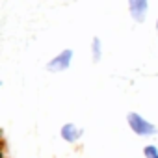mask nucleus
I'll return each instance as SVG.
<instances>
[{
  "label": "nucleus",
  "mask_w": 158,
  "mask_h": 158,
  "mask_svg": "<svg viewBox=\"0 0 158 158\" xmlns=\"http://www.w3.org/2000/svg\"><path fill=\"white\" fill-rule=\"evenodd\" d=\"M128 125L134 130V134L138 136H154L156 134V127L152 123H149L147 119H143L139 114H128Z\"/></svg>",
  "instance_id": "1"
},
{
  "label": "nucleus",
  "mask_w": 158,
  "mask_h": 158,
  "mask_svg": "<svg viewBox=\"0 0 158 158\" xmlns=\"http://www.w3.org/2000/svg\"><path fill=\"white\" fill-rule=\"evenodd\" d=\"M71 58H73V52H71V50H63V52H60L54 60L48 61V71H54V73H58V71H65V69L71 65Z\"/></svg>",
  "instance_id": "2"
},
{
  "label": "nucleus",
  "mask_w": 158,
  "mask_h": 158,
  "mask_svg": "<svg viewBox=\"0 0 158 158\" xmlns=\"http://www.w3.org/2000/svg\"><path fill=\"white\" fill-rule=\"evenodd\" d=\"M128 8H130L132 19L141 23L145 19V13H147V0H128Z\"/></svg>",
  "instance_id": "3"
},
{
  "label": "nucleus",
  "mask_w": 158,
  "mask_h": 158,
  "mask_svg": "<svg viewBox=\"0 0 158 158\" xmlns=\"http://www.w3.org/2000/svg\"><path fill=\"white\" fill-rule=\"evenodd\" d=\"M80 128L78 127H74L73 123H67V125H63V128H61V138L65 139V141H76L78 138H80Z\"/></svg>",
  "instance_id": "4"
},
{
  "label": "nucleus",
  "mask_w": 158,
  "mask_h": 158,
  "mask_svg": "<svg viewBox=\"0 0 158 158\" xmlns=\"http://www.w3.org/2000/svg\"><path fill=\"white\" fill-rule=\"evenodd\" d=\"M93 60L95 61L101 60V41L99 39H93Z\"/></svg>",
  "instance_id": "5"
},
{
  "label": "nucleus",
  "mask_w": 158,
  "mask_h": 158,
  "mask_svg": "<svg viewBox=\"0 0 158 158\" xmlns=\"http://www.w3.org/2000/svg\"><path fill=\"white\" fill-rule=\"evenodd\" d=\"M143 152H145V156H147V158H158V149H156L154 145H147Z\"/></svg>",
  "instance_id": "6"
}]
</instances>
